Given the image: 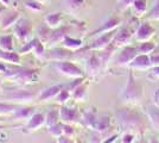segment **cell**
Returning <instances> with one entry per match:
<instances>
[{"mask_svg":"<svg viewBox=\"0 0 159 143\" xmlns=\"http://www.w3.org/2000/svg\"><path fill=\"white\" fill-rule=\"evenodd\" d=\"M0 75L20 87L36 85L39 81V69L21 67L20 64H8L0 61Z\"/></svg>","mask_w":159,"mask_h":143,"instance_id":"obj_1","label":"cell"},{"mask_svg":"<svg viewBox=\"0 0 159 143\" xmlns=\"http://www.w3.org/2000/svg\"><path fill=\"white\" fill-rule=\"evenodd\" d=\"M118 116L122 128L128 130V132L143 135L146 131L145 121L137 111L131 109H122L118 112Z\"/></svg>","mask_w":159,"mask_h":143,"instance_id":"obj_2","label":"cell"},{"mask_svg":"<svg viewBox=\"0 0 159 143\" xmlns=\"http://www.w3.org/2000/svg\"><path fill=\"white\" fill-rule=\"evenodd\" d=\"M143 95H144V89H143L141 83L137 81L133 72H129L128 78H127L126 87L122 92L124 102H127V104H138L141 100Z\"/></svg>","mask_w":159,"mask_h":143,"instance_id":"obj_3","label":"cell"},{"mask_svg":"<svg viewBox=\"0 0 159 143\" xmlns=\"http://www.w3.org/2000/svg\"><path fill=\"white\" fill-rule=\"evenodd\" d=\"M4 98L8 102L23 105V104H27V102H33V100H37L38 94L32 92V91H30V89H25V88L8 89L7 93L4 94Z\"/></svg>","mask_w":159,"mask_h":143,"instance_id":"obj_4","label":"cell"},{"mask_svg":"<svg viewBox=\"0 0 159 143\" xmlns=\"http://www.w3.org/2000/svg\"><path fill=\"white\" fill-rule=\"evenodd\" d=\"M55 69L57 70V73L69 79H79V78H84V73L82 72V69L77 67L75 63H73L69 60L66 61H58L53 64Z\"/></svg>","mask_w":159,"mask_h":143,"instance_id":"obj_5","label":"cell"},{"mask_svg":"<svg viewBox=\"0 0 159 143\" xmlns=\"http://www.w3.org/2000/svg\"><path fill=\"white\" fill-rule=\"evenodd\" d=\"M13 31L16 37L25 44L26 42L30 41V37H31V31H32L31 21L27 18H20L13 25Z\"/></svg>","mask_w":159,"mask_h":143,"instance_id":"obj_6","label":"cell"},{"mask_svg":"<svg viewBox=\"0 0 159 143\" xmlns=\"http://www.w3.org/2000/svg\"><path fill=\"white\" fill-rule=\"evenodd\" d=\"M116 30H118V29H116ZM116 30L111 31V32H106V34L99 35V36L87 47V49L90 50V51H101V50L106 49L107 47H109V45L112 44L113 38H114V36L116 34Z\"/></svg>","mask_w":159,"mask_h":143,"instance_id":"obj_7","label":"cell"},{"mask_svg":"<svg viewBox=\"0 0 159 143\" xmlns=\"http://www.w3.org/2000/svg\"><path fill=\"white\" fill-rule=\"evenodd\" d=\"M73 56H75V51L69 50L66 48H58L53 47L50 48V50L45 54V61H66V60H70Z\"/></svg>","mask_w":159,"mask_h":143,"instance_id":"obj_8","label":"cell"},{"mask_svg":"<svg viewBox=\"0 0 159 143\" xmlns=\"http://www.w3.org/2000/svg\"><path fill=\"white\" fill-rule=\"evenodd\" d=\"M45 121H47V117L44 113L34 112L32 116L26 121L25 126L23 128V132L24 134H32V132L38 131L42 126L45 125Z\"/></svg>","mask_w":159,"mask_h":143,"instance_id":"obj_9","label":"cell"},{"mask_svg":"<svg viewBox=\"0 0 159 143\" xmlns=\"http://www.w3.org/2000/svg\"><path fill=\"white\" fill-rule=\"evenodd\" d=\"M20 19L19 12L17 10H11V8H5L0 12V27L7 30Z\"/></svg>","mask_w":159,"mask_h":143,"instance_id":"obj_10","label":"cell"},{"mask_svg":"<svg viewBox=\"0 0 159 143\" xmlns=\"http://www.w3.org/2000/svg\"><path fill=\"white\" fill-rule=\"evenodd\" d=\"M134 35L132 30L128 26H122L116 30V34L113 38L112 44L115 48H120V47H126L128 45V43L132 40V36Z\"/></svg>","mask_w":159,"mask_h":143,"instance_id":"obj_11","label":"cell"},{"mask_svg":"<svg viewBox=\"0 0 159 143\" xmlns=\"http://www.w3.org/2000/svg\"><path fill=\"white\" fill-rule=\"evenodd\" d=\"M103 67V62L99 54H90L86 60V72L90 78H95L101 72Z\"/></svg>","mask_w":159,"mask_h":143,"instance_id":"obj_12","label":"cell"},{"mask_svg":"<svg viewBox=\"0 0 159 143\" xmlns=\"http://www.w3.org/2000/svg\"><path fill=\"white\" fill-rule=\"evenodd\" d=\"M82 117L80 115L79 110L69 106H61L60 107V119L64 124H77Z\"/></svg>","mask_w":159,"mask_h":143,"instance_id":"obj_13","label":"cell"},{"mask_svg":"<svg viewBox=\"0 0 159 143\" xmlns=\"http://www.w3.org/2000/svg\"><path fill=\"white\" fill-rule=\"evenodd\" d=\"M71 30V24H66V25H61L60 27L52 30V34L50 36L49 41H48L47 45L49 48H53L56 44L62 43L63 40L66 38V36H69Z\"/></svg>","mask_w":159,"mask_h":143,"instance_id":"obj_14","label":"cell"},{"mask_svg":"<svg viewBox=\"0 0 159 143\" xmlns=\"http://www.w3.org/2000/svg\"><path fill=\"white\" fill-rule=\"evenodd\" d=\"M138 55V49L131 45H126L122 48L121 53L119 54L116 59V64L121 67H127L131 64V62L135 59V56Z\"/></svg>","mask_w":159,"mask_h":143,"instance_id":"obj_15","label":"cell"},{"mask_svg":"<svg viewBox=\"0 0 159 143\" xmlns=\"http://www.w3.org/2000/svg\"><path fill=\"white\" fill-rule=\"evenodd\" d=\"M120 24H121L120 18H118L116 16H112L111 18H108L107 21H103V23L101 24V26L98 27L96 30H94L93 32H92V35H93V36H99V35L114 31V30H116V29L119 27Z\"/></svg>","mask_w":159,"mask_h":143,"instance_id":"obj_16","label":"cell"},{"mask_svg":"<svg viewBox=\"0 0 159 143\" xmlns=\"http://www.w3.org/2000/svg\"><path fill=\"white\" fill-rule=\"evenodd\" d=\"M154 27L148 23V21H143L140 23L139 27L135 32V38L138 42H146V41H151L153 36H154Z\"/></svg>","mask_w":159,"mask_h":143,"instance_id":"obj_17","label":"cell"},{"mask_svg":"<svg viewBox=\"0 0 159 143\" xmlns=\"http://www.w3.org/2000/svg\"><path fill=\"white\" fill-rule=\"evenodd\" d=\"M64 87H66V85H63V83H56V85H52V86H49L45 89H43L39 94H38L37 100L39 102H45L51 100V99H55L57 97V94Z\"/></svg>","mask_w":159,"mask_h":143,"instance_id":"obj_18","label":"cell"},{"mask_svg":"<svg viewBox=\"0 0 159 143\" xmlns=\"http://www.w3.org/2000/svg\"><path fill=\"white\" fill-rule=\"evenodd\" d=\"M128 67L132 69H139V70H145V69L152 68L151 59H150L148 55L146 54H138L135 56V59L131 62V64Z\"/></svg>","mask_w":159,"mask_h":143,"instance_id":"obj_19","label":"cell"},{"mask_svg":"<svg viewBox=\"0 0 159 143\" xmlns=\"http://www.w3.org/2000/svg\"><path fill=\"white\" fill-rule=\"evenodd\" d=\"M34 110L36 109H34V107H31V106L19 105L18 109L16 110V112L11 116V119H12V121H27V119L36 112Z\"/></svg>","mask_w":159,"mask_h":143,"instance_id":"obj_20","label":"cell"},{"mask_svg":"<svg viewBox=\"0 0 159 143\" xmlns=\"http://www.w3.org/2000/svg\"><path fill=\"white\" fill-rule=\"evenodd\" d=\"M21 55L19 53L12 51H4L0 49V61L8 63V64H21Z\"/></svg>","mask_w":159,"mask_h":143,"instance_id":"obj_21","label":"cell"},{"mask_svg":"<svg viewBox=\"0 0 159 143\" xmlns=\"http://www.w3.org/2000/svg\"><path fill=\"white\" fill-rule=\"evenodd\" d=\"M98 112L95 111V109H90V110H87L83 112L82 115V118L81 121L83 123V125L89 128V129H93L95 128V123H96V119H98Z\"/></svg>","mask_w":159,"mask_h":143,"instance_id":"obj_22","label":"cell"},{"mask_svg":"<svg viewBox=\"0 0 159 143\" xmlns=\"http://www.w3.org/2000/svg\"><path fill=\"white\" fill-rule=\"evenodd\" d=\"M62 12H52V13H49L45 16L44 21L48 24V26L51 27L52 30L60 27L62 25Z\"/></svg>","mask_w":159,"mask_h":143,"instance_id":"obj_23","label":"cell"},{"mask_svg":"<svg viewBox=\"0 0 159 143\" xmlns=\"http://www.w3.org/2000/svg\"><path fill=\"white\" fill-rule=\"evenodd\" d=\"M146 115L148 117V121L152 124V126L159 131V107L153 105L146 109Z\"/></svg>","mask_w":159,"mask_h":143,"instance_id":"obj_24","label":"cell"},{"mask_svg":"<svg viewBox=\"0 0 159 143\" xmlns=\"http://www.w3.org/2000/svg\"><path fill=\"white\" fill-rule=\"evenodd\" d=\"M70 93H71V98L75 102H84L87 98V83L82 82L81 85L71 89Z\"/></svg>","mask_w":159,"mask_h":143,"instance_id":"obj_25","label":"cell"},{"mask_svg":"<svg viewBox=\"0 0 159 143\" xmlns=\"http://www.w3.org/2000/svg\"><path fill=\"white\" fill-rule=\"evenodd\" d=\"M62 44L64 48L69 49V50H73V51H76V50H80V49L83 48V41L82 40L70 37V36H66L62 42Z\"/></svg>","mask_w":159,"mask_h":143,"instance_id":"obj_26","label":"cell"},{"mask_svg":"<svg viewBox=\"0 0 159 143\" xmlns=\"http://www.w3.org/2000/svg\"><path fill=\"white\" fill-rule=\"evenodd\" d=\"M51 34H52V29L48 26V24L45 21L37 27V37H38L45 45H47V43H48V41H49Z\"/></svg>","mask_w":159,"mask_h":143,"instance_id":"obj_27","label":"cell"},{"mask_svg":"<svg viewBox=\"0 0 159 143\" xmlns=\"http://www.w3.org/2000/svg\"><path fill=\"white\" fill-rule=\"evenodd\" d=\"M111 126V117L108 115H99L96 123H95V128L94 130L98 131V132H102L107 130Z\"/></svg>","mask_w":159,"mask_h":143,"instance_id":"obj_28","label":"cell"},{"mask_svg":"<svg viewBox=\"0 0 159 143\" xmlns=\"http://www.w3.org/2000/svg\"><path fill=\"white\" fill-rule=\"evenodd\" d=\"M18 104L4 102H0V117H11L18 109Z\"/></svg>","mask_w":159,"mask_h":143,"instance_id":"obj_29","label":"cell"},{"mask_svg":"<svg viewBox=\"0 0 159 143\" xmlns=\"http://www.w3.org/2000/svg\"><path fill=\"white\" fill-rule=\"evenodd\" d=\"M32 51L33 54H34V56L38 60L45 61V54H47V51H45V44L40 41L38 37L36 38V43H34V47H33Z\"/></svg>","mask_w":159,"mask_h":143,"instance_id":"obj_30","label":"cell"},{"mask_svg":"<svg viewBox=\"0 0 159 143\" xmlns=\"http://www.w3.org/2000/svg\"><path fill=\"white\" fill-rule=\"evenodd\" d=\"M0 49L4 51L13 50V36L12 35L0 36Z\"/></svg>","mask_w":159,"mask_h":143,"instance_id":"obj_31","label":"cell"},{"mask_svg":"<svg viewBox=\"0 0 159 143\" xmlns=\"http://www.w3.org/2000/svg\"><path fill=\"white\" fill-rule=\"evenodd\" d=\"M132 7L133 11L135 12V14L138 17L147 13V1L146 0H134L132 4Z\"/></svg>","mask_w":159,"mask_h":143,"instance_id":"obj_32","label":"cell"},{"mask_svg":"<svg viewBox=\"0 0 159 143\" xmlns=\"http://www.w3.org/2000/svg\"><path fill=\"white\" fill-rule=\"evenodd\" d=\"M45 117H47L45 126H47V128H50V126H52V125H55V124H57V123L60 122V121H58V119H60V110H56V109L50 110Z\"/></svg>","mask_w":159,"mask_h":143,"instance_id":"obj_33","label":"cell"},{"mask_svg":"<svg viewBox=\"0 0 159 143\" xmlns=\"http://www.w3.org/2000/svg\"><path fill=\"white\" fill-rule=\"evenodd\" d=\"M156 48H157L156 43H153L151 41H146V42H141V44L137 49H138V53H140V54L148 55L151 54V53H153L156 50Z\"/></svg>","mask_w":159,"mask_h":143,"instance_id":"obj_34","label":"cell"},{"mask_svg":"<svg viewBox=\"0 0 159 143\" xmlns=\"http://www.w3.org/2000/svg\"><path fill=\"white\" fill-rule=\"evenodd\" d=\"M146 14H147L148 21H159V0H154L151 10Z\"/></svg>","mask_w":159,"mask_h":143,"instance_id":"obj_35","label":"cell"},{"mask_svg":"<svg viewBox=\"0 0 159 143\" xmlns=\"http://www.w3.org/2000/svg\"><path fill=\"white\" fill-rule=\"evenodd\" d=\"M71 98V93H70V89L66 88V87H64V88L61 91L60 93L57 94V97L53 99L55 102H57V104H64V102H66L69 99Z\"/></svg>","mask_w":159,"mask_h":143,"instance_id":"obj_36","label":"cell"},{"mask_svg":"<svg viewBox=\"0 0 159 143\" xmlns=\"http://www.w3.org/2000/svg\"><path fill=\"white\" fill-rule=\"evenodd\" d=\"M48 132L53 137H60L63 135V123L62 122H58L57 124H55L52 126H50V128H48Z\"/></svg>","mask_w":159,"mask_h":143,"instance_id":"obj_37","label":"cell"},{"mask_svg":"<svg viewBox=\"0 0 159 143\" xmlns=\"http://www.w3.org/2000/svg\"><path fill=\"white\" fill-rule=\"evenodd\" d=\"M25 7L31 10V11H34V12H39L43 10V6H42V2L38 1V0H25Z\"/></svg>","mask_w":159,"mask_h":143,"instance_id":"obj_38","label":"cell"},{"mask_svg":"<svg viewBox=\"0 0 159 143\" xmlns=\"http://www.w3.org/2000/svg\"><path fill=\"white\" fill-rule=\"evenodd\" d=\"M63 1L66 4V8L70 11H76L84 4V0H63Z\"/></svg>","mask_w":159,"mask_h":143,"instance_id":"obj_39","label":"cell"},{"mask_svg":"<svg viewBox=\"0 0 159 143\" xmlns=\"http://www.w3.org/2000/svg\"><path fill=\"white\" fill-rule=\"evenodd\" d=\"M36 38H37V37H34V38L30 40L29 42H26V43L24 44V47L20 48L18 53H19L20 55H24V54H29L30 51H32L33 47H34V43H36Z\"/></svg>","mask_w":159,"mask_h":143,"instance_id":"obj_40","label":"cell"},{"mask_svg":"<svg viewBox=\"0 0 159 143\" xmlns=\"http://www.w3.org/2000/svg\"><path fill=\"white\" fill-rule=\"evenodd\" d=\"M63 135L69 138H74L75 137V129L73 128L71 124H64L63 123Z\"/></svg>","mask_w":159,"mask_h":143,"instance_id":"obj_41","label":"cell"},{"mask_svg":"<svg viewBox=\"0 0 159 143\" xmlns=\"http://www.w3.org/2000/svg\"><path fill=\"white\" fill-rule=\"evenodd\" d=\"M116 1H118V5H119L120 11H125L126 8H128L129 6H132V4L134 0H116Z\"/></svg>","mask_w":159,"mask_h":143,"instance_id":"obj_42","label":"cell"},{"mask_svg":"<svg viewBox=\"0 0 159 143\" xmlns=\"http://www.w3.org/2000/svg\"><path fill=\"white\" fill-rule=\"evenodd\" d=\"M121 141H122V143H134V134H132V132L124 134Z\"/></svg>","mask_w":159,"mask_h":143,"instance_id":"obj_43","label":"cell"},{"mask_svg":"<svg viewBox=\"0 0 159 143\" xmlns=\"http://www.w3.org/2000/svg\"><path fill=\"white\" fill-rule=\"evenodd\" d=\"M56 143H76V142H74L73 138H69V137L62 135V136L56 138Z\"/></svg>","mask_w":159,"mask_h":143,"instance_id":"obj_44","label":"cell"},{"mask_svg":"<svg viewBox=\"0 0 159 143\" xmlns=\"http://www.w3.org/2000/svg\"><path fill=\"white\" fill-rule=\"evenodd\" d=\"M152 67H159V54H154L150 56Z\"/></svg>","mask_w":159,"mask_h":143,"instance_id":"obj_45","label":"cell"},{"mask_svg":"<svg viewBox=\"0 0 159 143\" xmlns=\"http://www.w3.org/2000/svg\"><path fill=\"white\" fill-rule=\"evenodd\" d=\"M153 105L159 107V89H157L154 92V94H153Z\"/></svg>","mask_w":159,"mask_h":143,"instance_id":"obj_46","label":"cell"},{"mask_svg":"<svg viewBox=\"0 0 159 143\" xmlns=\"http://www.w3.org/2000/svg\"><path fill=\"white\" fill-rule=\"evenodd\" d=\"M116 138H118V135L115 134V135H113V136L108 137L107 140H105V141H103V143H114L115 141H116Z\"/></svg>","mask_w":159,"mask_h":143,"instance_id":"obj_47","label":"cell"},{"mask_svg":"<svg viewBox=\"0 0 159 143\" xmlns=\"http://www.w3.org/2000/svg\"><path fill=\"white\" fill-rule=\"evenodd\" d=\"M151 74L154 78H159V67H152L151 68Z\"/></svg>","mask_w":159,"mask_h":143,"instance_id":"obj_48","label":"cell"},{"mask_svg":"<svg viewBox=\"0 0 159 143\" xmlns=\"http://www.w3.org/2000/svg\"><path fill=\"white\" fill-rule=\"evenodd\" d=\"M0 2L4 5L5 7H8L10 6V2H11V0H0Z\"/></svg>","mask_w":159,"mask_h":143,"instance_id":"obj_49","label":"cell"},{"mask_svg":"<svg viewBox=\"0 0 159 143\" xmlns=\"http://www.w3.org/2000/svg\"><path fill=\"white\" fill-rule=\"evenodd\" d=\"M148 143H159V140L158 138H156V137H151L150 141H148Z\"/></svg>","mask_w":159,"mask_h":143,"instance_id":"obj_50","label":"cell"},{"mask_svg":"<svg viewBox=\"0 0 159 143\" xmlns=\"http://www.w3.org/2000/svg\"><path fill=\"white\" fill-rule=\"evenodd\" d=\"M1 91H2V81H1V76H0V94H1Z\"/></svg>","mask_w":159,"mask_h":143,"instance_id":"obj_51","label":"cell"},{"mask_svg":"<svg viewBox=\"0 0 159 143\" xmlns=\"http://www.w3.org/2000/svg\"><path fill=\"white\" fill-rule=\"evenodd\" d=\"M1 129H4V126H2V125H0V131H1Z\"/></svg>","mask_w":159,"mask_h":143,"instance_id":"obj_52","label":"cell"},{"mask_svg":"<svg viewBox=\"0 0 159 143\" xmlns=\"http://www.w3.org/2000/svg\"><path fill=\"white\" fill-rule=\"evenodd\" d=\"M38 1H40V2H44V1H47V0H38Z\"/></svg>","mask_w":159,"mask_h":143,"instance_id":"obj_53","label":"cell"},{"mask_svg":"<svg viewBox=\"0 0 159 143\" xmlns=\"http://www.w3.org/2000/svg\"><path fill=\"white\" fill-rule=\"evenodd\" d=\"M76 143H82V142H81V141H79V140H77V141H76Z\"/></svg>","mask_w":159,"mask_h":143,"instance_id":"obj_54","label":"cell"},{"mask_svg":"<svg viewBox=\"0 0 159 143\" xmlns=\"http://www.w3.org/2000/svg\"><path fill=\"white\" fill-rule=\"evenodd\" d=\"M0 122H2V117H0Z\"/></svg>","mask_w":159,"mask_h":143,"instance_id":"obj_55","label":"cell"},{"mask_svg":"<svg viewBox=\"0 0 159 143\" xmlns=\"http://www.w3.org/2000/svg\"><path fill=\"white\" fill-rule=\"evenodd\" d=\"M134 143H141V142H134Z\"/></svg>","mask_w":159,"mask_h":143,"instance_id":"obj_56","label":"cell"},{"mask_svg":"<svg viewBox=\"0 0 159 143\" xmlns=\"http://www.w3.org/2000/svg\"><path fill=\"white\" fill-rule=\"evenodd\" d=\"M141 143H143V142H141Z\"/></svg>","mask_w":159,"mask_h":143,"instance_id":"obj_57","label":"cell"},{"mask_svg":"<svg viewBox=\"0 0 159 143\" xmlns=\"http://www.w3.org/2000/svg\"><path fill=\"white\" fill-rule=\"evenodd\" d=\"M158 140H159V138H158Z\"/></svg>","mask_w":159,"mask_h":143,"instance_id":"obj_58","label":"cell"}]
</instances>
